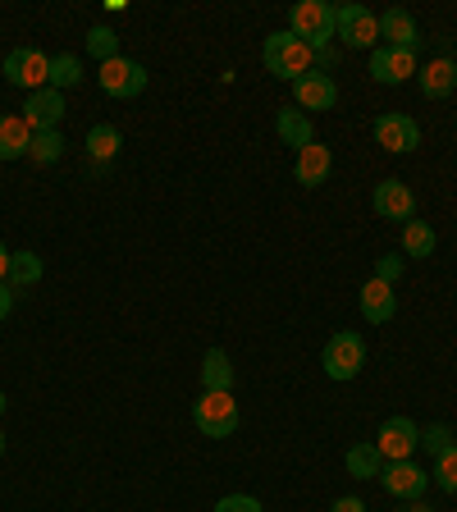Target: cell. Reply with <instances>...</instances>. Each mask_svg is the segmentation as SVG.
<instances>
[{"mask_svg": "<svg viewBox=\"0 0 457 512\" xmlns=\"http://www.w3.org/2000/svg\"><path fill=\"white\" fill-rule=\"evenodd\" d=\"M261 60H266V69L275 78H288V83H298V78H307L311 69H316V51H311L302 37H293L288 28L270 32L266 46H261Z\"/></svg>", "mask_w": 457, "mask_h": 512, "instance_id": "cell-1", "label": "cell"}, {"mask_svg": "<svg viewBox=\"0 0 457 512\" xmlns=\"http://www.w3.org/2000/svg\"><path fill=\"white\" fill-rule=\"evenodd\" d=\"M334 28H339V10L325 5V0H302V5H293V14H288V32L302 37L311 51H325V46L334 42Z\"/></svg>", "mask_w": 457, "mask_h": 512, "instance_id": "cell-2", "label": "cell"}, {"mask_svg": "<svg viewBox=\"0 0 457 512\" xmlns=\"http://www.w3.org/2000/svg\"><path fill=\"white\" fill-rule=\"evenodd\" d=\"M320 366H325V375L339 384L357 380L366 366V339L357 330H339L330 343H325V352H320Z\"/></svg>", "mask_w": 457, "mask_h": 512, "instance_id": "cell-3", "label": "cell"}, {"mask_svg": "<svg viewBox=\"0 0 457 512\" xmlns=\"http://www.w3.org/2000/svg\"><path fill=\"white\" fill-rule=\"evenodd\" d=\"M192 426L202 430L206 439H229L238 430V403L234 394H206L197 398V407H192Z\"/></svg>", "mask_w": 457, "mask_h": 512, "instance_id": "cell-4", "label": "cell"}, {"mask_svg": "<svg viewBox=\"0 0 457 512\" xmlns=\"http://www.w3.org/2000/svg\"><path fill=\"white\" fill-rule=\"evenodd\" d=\"M5 78H10V87H23V92H42L46 78H51V55L37 51V46H14L10 55H5Z\"/></svg>", "mask_w": 457, "mask_h": 512, "instance_id": "cell-5", "label": "cell"}, {"mask_svg": "<svg viewBox=\"0 0 457 512\" xmlns=\"http://www.w3.org/2000/svg\"><path fill=\"white\" fill-rule=\"evenodd\" d=\"M101 92L106 96H119V101H133V96L147 92V69L138 60H128V55H115L110 64H101Z\"/></svg>", "mask_w": 457, "mask_h": 512, "instance_id": "cell-6", "label": "cell"}, {"mask_svg": "<svg viewBox=\"0 0 457 512\" xmlns=\"http://www.w3.org/2000/svg\"><path fill=\"white\" fill-rule=\"evenodd\" d=\"M375 448H380L384 462H407L421 448V426H416L412 416H389L375 435Z\"/></svg>", "mask_w": 457, "mask_h": 512, "instance_id": "cell-7", "label": "cell"}, {"mask_svg": "<svg viewBox=\"0 0 457 512\" xmlns=\"http://www.w3.org/2000/svg\"><path fill=\"white\" fill-rule=\"evenodd\" d=\"M334 37H343V46H352V51H375V37H380V19H375V10H366V5H339V28H334Z\"/></svg>", "mask_w": 457, "mask_h": 512, "instance_id": "cell-8", "label": "cell"}, {"mask_svg": "<svg viewBox=\"0 0 457 512\" xmlns=\"http://www.w3.org/2000/svg\"><path fill=\"white\" fill-rule=\"evenodd\" d=\"M375 142H380L384 151H394V156H407V151L421 147V124H416L412 115L389 110V115L375 119Z\"/></svg>", "mask_w": 457, "mask_h": 512, "instance_id": "cell-9", "label": "cell"}, {"mask_svg": "<svg viewBox=\"0 0 457 512\" xmlns=\"http://www.w3.org/2000/svg\"><path fill=\"white\" fill-rule=\"evenodd\" d=\"M371 78L384 87H398L407 78H416V51H403V46H375L371 51Z\"/></svg>", "mask_w": 457, "mask_h": 512, "instance_id": "cell-10", "label": "cell"}, {"mask_svg": "<svg viewBox=\"0 0 457 512\" xmlns=\"http://www.w3.org/2000/svg\"><path fill=\"white\" fill-rule=\"evenodd\" d=\"M380 485L394 494V499H412L416 503L421 494L430 490V471H421L412 458H407V462H384V467H380Z\"/></svg>", "mask_w": 457, "mask_h": 512, "instance_id": "cell-11", "label": "cell"}, {"mask_svg": "<svg viewBox=\"0 0 457 512\" xmlns=\"http://www.w3.org/2000/svg\"><path fill=\"white\" fill-rule=\"evenodd\" d=\"M371 202H375V215H384V220H398V224L416 220V192L407 188L403 179H384V183H375Z\"/></svg>", "mask_w": 457, "mask_h": 512, "instance_id": "cell-12", "label": "cell"}, {"mask_svg": "<svg viewBox=\"0 0 457 512\" xmlns=\"http://www.w3.org/2000/svg\"><path fill=\"white\" fill-rule=\"evenodd\" d=\"M293 101H298L302 115H307V110H334L339 106V83H334L330 74H316V69H311L307 78L293 83Z\"/></svg>", "mask_w": 457, "mask_h": 512, "instance_id": "cell-13", "label": "cell"}, {"mask_svg": "<svg viewBox=\"0 0 457 512\" xmlns=\"http://www.w3.org/2000/svg\"><path fill=\"white\" fill-rule=\"evenodd\" d=\"M23 119H28L32 133H51V128H60V119H64V92H55V87L32 92L28 101H23Z\"/></svg>", "mask_w": 457, "mask_h": 512, "instance_id": "cell-14", "label": "cell"}, {"mask_svg": "<svg viewBox=\"0 0 457 512\" xmlns=\"http://www.w3.org/2000/svg\"><path fill=\"white\" fill-rule=\"evenodd\" d=\"M330 170H334V156H330V147H320V142L302 147L298 160H293V179H298L302 188H320V183L330 179Z\"/></svg>", "mask_w": 457, "mask_h": 512, "instance_id": "cell-15", "label": "cell"}, {"mask_svg": "<svg viewBox=\"0 0 457 512\" xmlns=\"http://www.w3.org/2000/svg\"><path fill=\"white\" fill-rule=\"evenodd\" d=\"M416 83H421V92H426L430 101H444V96L457 92V64L448 60V55H439L426 69H416Z\"/></svg>", "mask_w": 457, "mask_h": 512, "instance_id": "cell-16", "label": "cell"}, {"mask_svg": "<svg viewBox=\"0 0 457 512\" xmlns=\"http://www.w3.org/2000/svg\"><path fill=\"white\" fill-rule=\"evenodd\" d=\"M362 320L366 325H384V320H394V311H398V298H394V288L389 284H380V279H366L362 284Z\"/></svg>", "mask_w": 457, "mask_h": 512, "instance_id": "cell-17", "label": "cell"}, {"mask_svg": "<svg viewBox=\"0 0 457 512\" xmlns=\"http://www.w3.org/2000/svg\"><path fill=\"white\" fill-rule=\"evenodd\" d=\"M380 37H384V46H403V51H416L421 46V28H416V19L407 10H384L380 14Z\"/></svg>", "mask_w": 457, "mask_h": 512, "instance_id": "cell-18", "label": "cell"}, {"mask_svg": "<svg viewBox=\"0 0 457 512\" xmlns=\"http://www.w3.org/2000/svg\"><path fill=\"white\" fill-rule=\"evenodd\" d=\"M202 389L206 394H234V362L224 348H211L202 357Z\"/></svg>", "mask_w": 457, "mask_h": 512, "instance_id": "cell-19", "label": "cell"}, {"mask_svg": "<svg viewBox=\"0 0 457 512\" xmlns=\"http://www.w3.org/2000/svg\"><path fill=\"white\" fill-rule=\"evenodd\" d=\"M32 147V128L23 115H0V160H23Z\"/></svg>", "mask_w": 457, "mask_h": 512, "instance_id": "cell-20", "label": "cell"}, {"mask_svg": "<svg viewBox=\"0 0 457 512\" xmlns=\"http://www.w3.org/2000/svg\"><path fill=\"white\" fill-rule=\"evenodd\" d=\"M275 133L284 138V147H293V151H302V147H311V142H316V128H311V115H302V110H279Z\"/></svg>", "mask_w": 457, "mask_h": 512, "instance_id": "cell-21", "label": "cell"}, {"mask_svg": "<svg viewBox=\"0 0 457 512\" xmlns=\"http://www.w3.org/2000/svg\"><path fill=\"white\" fill-rule=\"evenodd\" d=\"M343 467H348L352 480H375L384 467L380 458V448H375V439H362V444H352L348 453H343Z\"/></svg>", "mask_w": 457, "mask_h": 512, "instance_id": "cell-22", "label": "cell"}, {"mask_svg": "<svg viewBox=\"0 0 457 512\" xmlns=\"http://www.w3.org/2000/svg\"><path fill=\"white\" fill-rule=\"evenodd\" d=\"M435 243H439V234L430 229L426 220H407L403 224V252L412 256V261H426V256H435Z\"/></svg>", "mask_w": 457, "mask_h": 512, "instance_id": "cell-23", "label": "cell"}, {"mask_svg": "<svg viewBox=\"0 0 457 512\" xmlns=\"http://www.w3.org/2000/svg\"><path fill=\"white\" fill-rule=\"evenodd\" d=\"M119 147H124V133H119L115 124H96L92 133H87V151H92L96 165L115 160V156H119Z\"/></svg>", "mask_w": 457, "mask_h": 512, "instance_id": "cell-24", "label": "cell"}, {"mask_svg": "<svg viewBox=\"0 0 457 512\" xmlns=\"http://www.w3.org/2000/svg\"><path fill=\"white\" fill-rule=\"evenodd\" d=\"M78 83H83V60H78L74 51L51 55V78H46V87L64 92V87H78Z\"/></svg>", "mask_w": 457, "mask_h": 512, "instance_id": "cell-25", "label": "cell"}, {"mask_svg": "<svg viewBox=\"0 0 457 512\" xmlns=\"http://www.w3.org/2000/svg\"><path fill=\"white\" fill-rule=\"evenodd\" d=\"M42 279V256L37 252H14L10 256V288H32Z\"/></svg>", "mask_w": 457, "mask_h": 512, "instance_id": "cell-26", "label": "cell"}, {"mask_svg": "<svg viewBox=\"0 0 457 512\" xmlns=\"http://www.w3.org/2000/svg\"><path fill=\"white\" fill-rule=\"evenodd\" d=\"M87 55H92V60H101V64H110L119 55V32L106 28V23H96V28L87 32Z\"/></svg>", "mask_w": 457, "mask_h": 512, "instance_id": "cell-27", "label": "cell"}, {"mask_svg": "<svg viewBox=\"0 0 457 512\" xmlns=\"http://www.w3.org/2000/svg\"><path fill=\"white\" fill-rule=\"evenodd\" d=\"M60 156H64V138H60V128H51V133H32L28 160H37V165H55Z\"/></svg>", "mask_w": 457, "mask_h": 512, "instance_id": "cell-28", "label": "cell"}, {"mask_svg": "<svg viewBox=\"0 0 457 512\" xmlns=\"http://www.w3.org/2000/svg\"><path fill=\"white\" fill-rule=\"evenodd\" d=\"M430 480H435L444 494H457V444L435 458V471H430Z\"/></svg>", "mask_w": 457, "mask_h": 512, "instance_id": "cell-29", "label": "cell"}, {"mask_svg": "<svg viewBox=\"0 0 457 512\" xmlns=\"http://www.w3.org/2000/svg\"><path fill=\"white\" fill-rule=\"evenodd\" d=\"M421 448H426V453H448V448H453V430L448 426H426L421 430Z\"/></svg>", "mask_w": 457, "mask_h": 512, "instance_id": "cell-30", "label": "cell"}, {"mask_svg": "<svg viewBox=\"0 0 457 512\" xmlns=\"http://www.w3.org/2000/svg\"><path fill=\"white\" fill-rule=\"evenodd\" d=\"M371 279H380V284L394 288L398 279H403V256H380V261H375V275H371Z\"/></svg>", "mask_w": 457, "mask_h": 512, "instance_id": "cell-31", "label": "cell"}, {"mask_svg": "<svg viewBox=\"0 0 457 512\" xmlns=\"http://www.w3.org/2000/svg\"><path fill=\"white\" fill-rule=\"evenodd\" d=\"M215 512H266V508H261V499H252V494H224V499L215 503Z\"/></svg>", "mask_w": 457, "mask_h": 512, "instance_id": "cell-32", "label": "cell"}, {"mask_svg": "<svg viewBox=\"0 0 457 512\" xmlns=\"http://www.w3.org/2000/svg\"><path fill=\"white\" fill-rule=\"evenodd\" d=\"M330 512H366V503L357 499V494H343V499H334Z\"/></svg>", "mask_w": 457, "mask_h": 512, "instance_id": "cell-33", "label": "cell"}, {"mask_svg": "<svg viewBox=\"0 0 457 512\" xmlns=\"http://www.w3.org/2000/svg\"><path fill=\"white\" fill-rule=\"evenodd\" d=\"M10 311H14V293L10 284H0V320H10Z\"/></svg>", "mask_w": 457, "mask_h": 512, "instance_id": "cell-34", "label": "cell"}, {"mask_svg": "<svg viewBox=\"0 0 457 512\" xmlns=\"http://www.w3.org/2000/svg\"><path fill=\"white\" fill-rule=\"evenodd\" d=\"M10 247H5V243H0V284H5V279H10Z\"/></svg>", "mask_w": 457, "mask_h": 512, "instance_id": "cell-35", "label": "cell"}, {"mask_svg": "<svg viewBox=\"0 0 457 512\" xmlns=\"http://www.w3.org/2000/svg\"><path fill=\"white\" fill-rule=\"evenodd\" d=\"M412 512H435V508H426V503H412Z\"/></svg>", "mask_w": 457, "mask_h": 512, "instance_id": "cell-36", "label": "cell"}, {"mask_svg": "<svg viewBox=\"0 0 457 512\" xmlns=\"http://www.w3.org/2000/svg\"><path fill=\"white\" fill-rule=\"evenodd\" d=\"M5 407H10V398H5V394H0V416H5Z\"/></svg>", "mask_w": 457, "mask_h": 512, "instance_id": "cell-37", "label": "cell"}, {"mask_svg": "<svg viewBox=\"0 0 457 512\" xmlns=\"http://www.w3.org/2000/svg\"><path fill=\"white\" fill-rule=\"evenodd\" d=\"M0 458H5V430H0Z\"/></svg>", "mask_w": 457, "mask_h": 512, "instance_id": "cell-38", "label": "cell"}]
</instances>
